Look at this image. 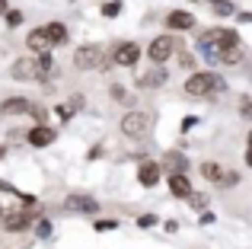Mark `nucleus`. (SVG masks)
<instances>
[{"instance_id": "nucleus-16", "label": "nucleus", "mask_w": 252, "mask_h": 249, "mask_svg": "<svg viewBox=\"0 0 252 249\" xmlns=\"http://www.w3.org/2000/svg\"><path fill=\"white\" fill-rule=\"evenodd\" d=\"M163 169H166V176H172V173H185V169H189V156L179 154V150H169V154L163 156Z\"/></svg>"}, {"instance_id": "nucleus-12", "label": "nucleus", "mask_w": 252, "mask_h": 249, "mask_svg": "<svg viewBox=\"0 0 252 249\" xmlns=\"http://www.w3.org/2000/svg\"><path fill=\"white\" fill-rule=\"evenodd\" d=\"M55 128H51V124H35V128H29V134H26V141L32 144V147H48V144H55Z\"/></svg>"}, {"instance_id": "nucleus-32", "label": "nucleus", "mask_w": 252, "mask_h": 249, "mask_svg": "<svg viewBox=\"0 0 252 249\" xmlns=\"http://www.w3.org/2000/svg\"><path fill=\"white\" fill-rule=\"evenodd\" d=\"M246 163H249V166H252V131H249V137H246Z\"/></svg>"}, {"instance_id": "nucleus-31", "label": "nucleus", "mask_w": 252, "mask_h": 249, "mask_svg": "<svg viewBox=\"0 0 252 249\" xmlns=\"http://www.w3.org/2000/svg\"><path fill=\"white\" fill-rule=\"evenodd\" d=\"M48 233H51V224L48 220H38V237H48Z\"/></svg>"}, {"instance_id": "nucleus-1", "label": "nucleus", "mask_w": 252, "mask_h": 249, "mask_svg": "<svg viewBox=\"0 0 252 249\" xmlns=\"http://www.w3.org/2000/svg\"><path fill=\"white\" fill-rule=\"evenodd\" d=\"M233 45H240V35H236L233 29H208L198 35V51H201L204 58H211V61H217V55H220L223 48H233Z\"/></svg>"}, {"instance_id": "nucleus-37", "label": "nucleus", "mask_w": 252, "mask_h": 249, "mask_svg": "<svg viewBox=\"0 0 252 249\" xmlns=\"http://www.w3.org/2000/svg\"><path fill=\"white\" fill-rule=\"evenodd\" d=\"M3 156H6V144H0V160H3Z\"/></svg>"}, {"instance_id": "nucleus-10", "label": "nucleus", "mask_w": 252, "mask_h": 249, "mask_svg": "<svg viewBox=\"0 0 252 249\" xmlns=\"http://www.w3.org/2000/svg\"><path fill=\"white\" fill-rule=\"evenodd\" d=\"M29 227H32V214H26L23 208L3 214V230L6 233H23V230H29Z\"/></svg>"}, {"instance_id": "nucleus-25", "label": "nucleus", "mask_w": 252, "mask_h": 249, "mask_svg": "<svg viewBox=\"0 0 252 249\" xmlns=\"http://www.w3.org/2000/svg\"><path fill=\"white\" fill-rule=\"evenodd\" d=\"M112 99H115L118 106H131V102H134V99L128 96V90H125V87H118V83L112 87Z\"/></svg>"}, {"instance_id": "nucleus-26", "label": "nucleus", "mask_w": 252, "mask_h": 249, "mask_svg": "<svg viewBox=\"0 0 252 249\" xmlns=\"http://www.w3.org/2000/svg\"><path fill=\"white\" fill-rule=\"evenodd\" d=\"M118 227V220H112V218H105V220H96L93 224V230H99V233H105V230H115Z\"/></svg>"}, {"instance_id": "nucleus-20", "label": "nucleus", "mask_w": 252, "mask_h": 249, "mask_svg": "<svg viewBox=\"0 0 252 249\" xmlns=\"http://www.w3.org/2000/svg\"><path fill=\"white\" fill-rule=\"evenodd\" d=\"M77 109H83V96H70V102H64V106H58V119L67 122L70 115L77 112Z\"/></svg>"}, {"instance_id": "nucleus-33", "label": "nucleus", "mask_w": 252, "mask_h": 249, "mask_svg": "<svg viewBox=\"0 0 252 249\" xmlns=\"http://www.w3.org/2000/svg\"><path fill=\"white\" fill-rule=\"evenodd\" d=\"M179 61H182L185 70H191V64H195V61H191V55H179Z\"/></svg>"}, {"instance_id": "nucleus-15", "label": "nucleus", "mask_w": 252, "mask_h": 249, "mask_svg": "<svg viewBox=\"0 0 252 249\" xmlns=\"http://www.w3.org/2000/svg\"><path fill=\"white\" fill-rule=\"evenodd\" d=\"M26 48L32 55H42V51H51V42H48V32L45 29H32L29 38H26Z\"/></svg>"}, {"instance_id": "nucleus-30", "label": "nucleus", "mask_w": 252, "mask_h": 249, "mask_svg": "<svg viewBox=\"0 0 252 249\" xmlns=\"http://www.w3.org/2000/svg\"><path fill=\"white\" fill-rule=\"evenodd\" d=\"M154 224H157V218H154V214H144V218L137 220V227H154Z\"/></svg>"}, {"instance_id": "nucleus-11", "label": "nucleus", "mask_w": 252, "mask_h": 249, "mask_svg": "<svg viewBox=\"0 0 252 249\" xmlns=\"http://www.w3.org/2000/svg\"><path fill=\"white\" fill-rule=\"evenodd\" d=\"M32 99L29 96H10V99L0 102V115H29L32 112Z\"/></svg>"}, {"instance_id": "nucleus-36", "label": "nucleus", "mask_w": 252, "mask_h": 249, "mask_svg": "<svg viewBox=\"0 0 252 249\" xmlns=\"http://www.w3.org/2000/svg\"><path fill=\"white\" fill-rule=\"evenodd\" d=\"M6 13H10L6 10V0H0V16H6Z\"/></svg>"}, {"instance_id": "nucleus-23", "label": "nucleus", "mask_w": 252, "mask_h": 249, "mask_svg": "<svg viewBox=\"0 0 252 249\" xmlns=\"http://www.w3.org/2000/svg\"><path fill=\"white\" fill-rule=\"evenodd\" d=\"M208 6L217 16H230V13H233V0H208Z\"/></svg>"}, {"instance_id": "nucleus-14", "label": "nucleus", "mask_w": 252, "mask_h": 249, "mask_svg": "<svg viewBox=\"0 0 252 249\" xmlns=\"http://www.w3.org/2000/svg\"><path fill=\"white\" fill-rule=\"evenodd\" d=\"M169 192L176 195V198H182V201L195 195V192H191V182H189V176H185V173H172V176H169Z\"/></svg>"}, {"instance_id": "nucleus-8", "label": "nucleus", "mask_w": 252, "mask_h": 249, "mask_svg": "<svg viewBox=\"0 0 252 249\" xmlns=\"http://www.w3.org/2000/svg\"><path fill=\"white\" fill-rule=\"evenodd\" d=\"M160 176H163V166L157 160H141V166H137V182H141L144 188H157Z\"/></svg>"}, {"instance_id": "nucleus-5", "label": "nucleus", "mask_w": 252, "mask_h": 249, "mask_svg": "<svg viewBox=\"0 0 252 249\" xmlns=\"http://www.w3.org/2000/svg\"><path fill=\"white\" fill-rule=\"evenodd\" d=\"M176 48H179L176 35H157L154 42H150V48H147V58L154 64H163V61H169V58L176 55Z\"/></svg>"}, {"instance_id": "nucleus-28", "label": "nucleus", "mask_w": 252, "mask_h": 249, "mask_svg": "<svg viewBox=\"0 0 252 249\" xmlns=\"http://www.w3.org/2000/svg\"><path fill=\"white\" fill-rule=\"evenodd\" d=\"M102 13H105V16H118V13H122V3H118V0H112V3L102 6Z\"/></svg>"}, {"instance_id": "nucleus-7", "label": "nucleus", "mask_w": 252, "mask_h": 249, "mask_svg": "<svg viewBox=\"0 0 252 249\" xmlns=\"http://www.w3.org/2000/svg\"><path fill=\"white\" fill-rule=\"evenodd\" d=\"M112 61H115L118 67H134V64L141 61V45H137V42H122V45H115V51H112Z\"/></svg>"}, {"instance_id": "nucleus-9", "label": "nucleus", "mask_w": 252, "mask_h": 249, "mask_svg": "<svg viewBox=\"0 0 252 249\" xmlns=\"http://www.w3.org/2000/svg\"><path fill=\"white\" fill-rule=\"evenodd\" d=\"M166 80H169V74L163 70V64H154L150 70L137 74V87H141V90H160Z\"/></svg>"}, {"instance_id": "nucleus-6", "label": "nucleus", "mask_w": 252, "mask_h": 249, "mask_svg": "<svg viewBox=\"0 0 252 249\" xmlns=\"http://www.w3.org/2000/svg\"><path fill=\"white\" fill-rule=\"evenodd\" d=\"M10 77L19 83H29V80H38V61L35 58H16V61L10 64Z\"/></svg>"}, {"instance_id": "nucleus-2", "label": "nucleus", "mask_w": 252, "mask_h": 249, "mask_svg": "<svg viewBox=\"0 0 252 249\" xmlns=\"http://www.w3.org/2000/svg\"><path fill=\"white\" fill-rule=\"evenodd\" d=\"M185 96H204V99H211V96L223 93L227 90V83H223L220 74H214V70H191V77L185 80Z\"/></svg>"}, {"instance_id": "nucleus-4", "label": "nucleus", "mask_w": 252, "mask_h": 249, "mask_svg": "<svg viewBox=\"0 0 252 249\" xmlns=\"http://www.w3.org/2000/svg\"><path fill=\"white\" fill-rule=\"evenodd\" d=\"M74 67L77 70H99L105 67V48L102 45H83L74 51Z\"/></svg>"}, {"instance_id": "nucleus-24", "label": "nucleus", "mask_w": 252, "mask_h": 249, "mask_svg": "<svg viewBox=\"0 0 252 249\" xmlns=\"http://www.w3.org/2000/svg\"><path fill=\"white\" fill-rule=\"evenodd\" d=\"M220 188H230V186H240V173L236 169H223V176H220V182H217Z\"/></svg>"}, {"instance_id": "nucleus-34", "label": "nucleus", "mask_w": 252, "mask_h": 249, "mask_svg": "<svg viewBox=\"0 0 252 249\" xmlns=\"http://www.w3.org/2000/svg\"><path fill=\"white\" fill-rule=\"evenodd\" d=\"M240 112H243V119H252V102H243Z\"/></svg>"}, {"instance_id": "nucleus-3", "label": "nucleus", "mask_w": 252, "mask_h": 249, "mask_svg": "<svg viewBox=\"0 0 252 249\" xmlns=\"http://www.w3.org/2000/svg\"><path fill=\"white\" fill-rule=\"evenodd\" d=\"M122 134L131 137V141H144V137H150V134H154V115H150V112H141V109L125 112Z\"/></svg>"}, {"instance_id": "nucleus-19", "label": "nucleus", "mask_w": 252, "mask_h": 249, "mask_svg": "<svg viewBox=\"0 0 252 249\" xmlns=\"http://www.w3.org/2000/svg\"><path fill=\"white\" fill-rule=\"evenodd\" d=\"M35 61H38V80L48 83V74L55 70V58H51V51H42V55H35Z\"/></svg>"}, {"instance_id": "nucleus-17", "label": "nucleus", "mask_w": 252, "mask_h": 249, "mask_svg": "<svg viewBox=\"0 0 252 249\" xmlns=\"http://www.w3.org/2000/svg\"><path fill=\"white\" fill-rule=\"evenodd\" d=\"M67 208H70V211H80V214H96L99 211V201H93L90 195H70Z\"/></svg>"}, {"instance_id": "nucleus-35", "label": "nucleus", "mask_w": 252, "mask_h": 249, "mask_svg": "<svg viewBox=\"0 0 252 249\" xmlns=\"http://www.w3.org/2000/svg\"><path fill=\"white\" fill-rule=\"evenodd\" d=\"M195 124H198V119H185V122H182V131H189V128H195Z\"/></svg>"}, {"instance_id": "nucleus-21", "label": "nucleus", "mask_w": 252, "mask_h": 249, "mask_svg": "<svg viewBox=\"0 0 252 249\" xmlns=\"http://www.w3.org/2000/svg\"><path fill=\"white\" fill-rule=\"evenodd\" d=\"M201 176H204V179H208V182H214V186H217V182H220V176H223V169L217 166V163L204 160V163H201Z\"/></svg>"}, {"instance_id": "nucleus-22", "label": "nucleus", "mask_w": 252, "mask_h": 249, "mask_svg": "<svg viewBox=\"0 0 252 249\" xmlns=\"http://www.w3.org/2000/svg\"><path fill=\"white\" fill-rule=\"evenodd\" d=\"M217 61H223V64H240V61H243V48H240V45H233V48H223L220 55H217Z\"/></svg>"}, {"instance_id": "nucleus-29", "label": "nucleus", "mask_w": 252, "mask_h": 249, "mask_svg": "<svg viewBox=\"0 0 252 249\" xmlns=\"http://www.w3.org/2000/svg\"><path fill=\"white\" fill-rule=\"evenodd\" d=\"M189 201H191V208H198V211H201V208L208 205V198H204V195H191Z\"/></svg>"}, {"instance_id": "nucleus-18", "label": "nucleus", "mask_w": 252, "mask_h": 249, "mask_svg": "<svg viewBox=\"0 0 252 249\" xmlns=\"http://www.w3.org/2000/svg\"><path fill=\"white\" fill-rule=\"evenodd\" d=\"M45 32H48L51 48H55V45H64V42H67V26H64V23H48V26H45Z\"/></svg>"}, {"instance_id": "nucleus-13", "label": "nucleus", "mask_w": 252, "mask_h": 249, "mask_svg": "<svg viewBox=\"0 0 252 249\" xmlns=\"http://www.w3.org/2000/svg\"><path fill=\"white\" fill-rule=\"evenodd\" d=\"M166 26L172 32H189V29H195V16L189 10H172L166 16Z\"/></svg>"}, {"instance_id": "nucleus-27", "label": "nucleus", "mask_w": 252, "mask_h": 249, "mask_svg": "<svg viewBox=\"0 0 252 249\" xmlns=\"http://www.w3.org/2000/svg\"><path fill=\"white\" fill-rule=\"evenodd\" d=\"M6 26H10V29L23 26V13H19V10H10V13H6Z\"/></svg>"}]
</instances>
